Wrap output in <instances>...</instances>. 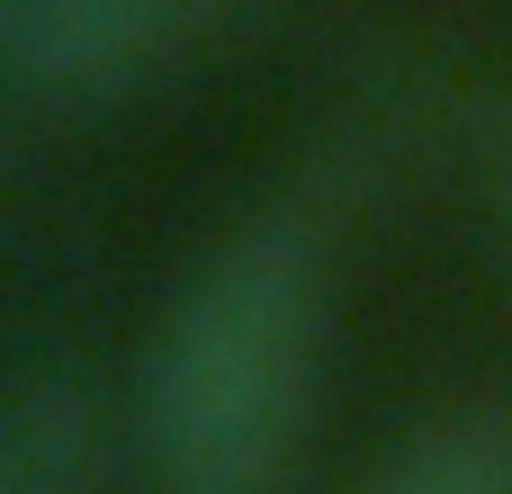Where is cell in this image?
Segmentation results:
<instances>
[{
	"instance_id": "obj_3",
	"label": "cell",
	"mask_w": 512,
	"mask_h": 494,
	"mask_svg": "<svg viewBox=\"0 0 512 494\" xmlns=\"http://www.w3.org/2000/svg\"><path fill=\"white\" fill-rule=\"evenodd\" d=\"M0 494H99V405L72 369H27L9 387Z\"/></svg>"
},
{
	"instance_id": "obj_4",
	"label": "cell",
	"mask_w": 512,
	"mask_h": 494,
	"mask_svg": "<svg viewBox=\"0 0 512 494\" xmlns=\"http://www.w3.org/2000/svg\"><path fill=\"white\" fill-rule=\"evenodd\" d=\"M360 494H512V423L504 414H441L387 450Z\"/></svg>"
},
{
	"instance_id": "obj_2",
	"label": "cell",
	"mask_w": 512,
	"mask_h": 494,
	"mask_svg": "<svg viewBox=\"0 0 512 494\" xmlns=\"http://www.w3.org/2000/svg\"><path fill=\"white\" fill-rule=\"evenodd\" d=\"M234 0H0V72L45 117H99L189 63Z\"/></svg>"
},
{
	"instance_id": "obj_1",
	"label": "cell",
	"mask_w": 512,
	"mask_h": 494,
	"mask_svg": "<svg viewBox=\"0 0 512 494\" xmlns=\"http://www.w3.org/2000/svg\"><path fill=\"white\" fill-rule=\"evenodd\" d=\"M324 378V243L306 216H243L171 297L144 360L153 494H279Z\"/></svg>"
}]
</instances>
